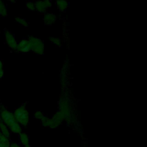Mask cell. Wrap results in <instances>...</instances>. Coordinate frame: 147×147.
<instances>
[{
  "instance_id": "obj_1",
  "label": "cell",
  "mask_w": 147,
  "mask_h": 147,
  "mask_svg": "<svg viewBox=\"0 0 147 147\" xmlns=\"http://www.w3.org/2000/svg\"><path fill=\"white\" fill-rule=\"evenodd\" d=\"M16 121L21 126H26L29 122V113L26 106L22 105L17 107L13 113Z\"/></svg>"
},
{
  "instance_id": "obj_2",
  "label": "cell",
  "mask_w": 147,
  "mask_h": 147,
  "mask_svg": "<svg viewBox=\"0 0 147 147\" xmlns=\"http://www.w3.org/2000/svg\"><path fill=\"white\" fill-rule=\"evenodd\" d=\"M0 119L9 129L17 123L13 113L8 110L3 105H0Z\"/></svg>"
},
{
  "instance_id": "obj_3",
  "label": "cell",
  "mask_w": 147,
  "mask_h": 147,
  "mask_svg": "<svg viewBox=\"0 0 147 147\" xmlns=\"http://www.w3.org/2000/svg\"><path fill=\"white\" fill-rule=\"evenodd\" d=\"M28 40L30 45V51L40 55L43 54L44 52V43L41 38L30 36Z\"/></svg>"
},
{
  "instance_id": "obj_4",
  "label": "cell",
  "mask_w": 147,
  "mask_h": 147,
  "mask_svg": "<svg viewBox=\"0 0 147 147\" xmlns=\"http://www.w3.org/2000/svg\"><path fill=\"white\" fill-rule=\"evenodd\" d=\"M59 110L61 111L64 116V120L66 121H71V105L69 102L67 100L65 99H63V100L60 101L59 105Z\"/></svg>"
},
{
  "instance_id": "obj_5",
  "label": "cell",
  "mask_w": 147,
  "mask_h": 147,
  "mask_svg": "<svg viewBox=\"0 0 147 147\" xmlns=\"http://www.w3.org/2000/svg\"><path fill=\"white\" fill-rule=\"evenodd\" d=\"M4 36L5 41L7 45L13 51H16L18 42L15 38L14 35L10 31L6 29L5 31Z\"/></svg>"
},
{
  "instance_id": "obj_6",
  "label": "cell",
  "mask_w": 147,
  "mask_h": 147,
  "mask_svg": "<svg viewBox=\"0 0 147 147\" xmlns=\"http://www.w3.org/2000/svg\"><path fill=\"white\" fill-rule=\"evenodd\" d=\"M16 51L21 53H28L30 51L28 40L26 38H23L20 40L17 44Z\"/></svg>"
},
{
  "instance_id": "obj_7",
  "label": "cell",
  "mask_w": 147,
  "mask_h": 147,
  "mask_svg": "<svg viewBox=\"0 0 147 147\" xmlns=\"http://www.w3.org/2000/svg\"><path fill=\"white\" fill-rule=\"evenodd\" d=\"M57 17L53 13L47 12L45 13L43 16V21L45 25H52L56 21Z\"/></svg>"
},
{
  "instance_id": "obj_8",
  "label": "cell",
  "mask_w": 147,
  "mask_h": 147,
  "mask_svg": "<svg viewBox=\"0 0 147 147\" xmlns=\"http://www.w3.org/2000/svg\"><path fill=\"white\" fill-rule=\"evenodd\" d=\"M35 9L40 13H45L48 10L44 1H37L34 2Z\"/></svg>"
},
{
  "instance_id": "obj_9",
  "label": "cell",
  "mask_w": 147,
  "mask_h": 147,
  "mask_svg": "<svg viewBox=\"0 0 147 147\" xmlns=\"http://www.w3.org/2000/svg\"><path fill=\"white\" fill-rule=\"evenodd\" d=\"M19 141L22 145V147L30 145V141H29V137L25 132H22L20 134H18Z\"/></svg>"
},
{
  "instance_id": "obj_10",
  "label": "cell",
  "mask_w": 147,
  "mask_h": 147,
  "mask_svg": "<svg viewBox=\"0 0 147 147\" xmlns=\"http://www.w3.org/2000/svg\"><path fill=\"white\" fill-rule=\"evenodd\" d=\"M55 122H56L59 125H60L64 121V116L63 113L59 110L54 114L51 118Z\"/></svg>"
},
{
  "instance_id": "obj_11",
  "label": "cell",
  "mask_w": 147,
  "mask_h": 147,
  "mask_svg": "<svg viewBox=\"0 0 147 147\" xmlns=\"http://www.w3.org/2000/svg\"><path fill=\"white\" fill-rule=\"evenodd\" d=\"M56 5L57 7V9L60 11H64L69 6V2H68L67 1H64V0H60L57 1L56 2Z\"/></svg>"
},
{
  "instance_id": "obj_12",
  "label": "cell",
  "mask_w": 147,
  "mask_h": 147,
  "mask_svg": "<svg viewBox=\"0 0 147 147\" xmlns=\"http://www.w3.org/2000/svg\"><path fill=\"white\" fill-rule=\"evenodd\" d=\"M0 131L6 137L9 138L11 134V132L9 130L7 126L0 119Z\"/></svg>"
},
{
  "instance_id": "obj_13",
  "label": "cell",
  "mask_w": 147,
  "mask_h": 147,
  "mask_svg": "<svg viewBox=\"0 0 147 147\" xmlns=\"http://www.w3.org/2000/svg\"><path fill=\"white\" fill-rule=\"evenodd\" d=\"M10 141L9 138L5 136L0 131V147H10Z\"/></svg>"
},
{
  "instance_id": "obj_14",
  "label": "cell",
  "mask_w": 147,
  "mask_h": 147,
  "mask_svg": "<svg viewBox=\"0 0 147 147\" xmlns=\"http://www.w3.org/2000/svg\"><path fill=\"white\" fill-rule=\"evenodd\" d=\"M0 16L5 17L7 16V9L6 4L3 1H0Z\"/></svg>"
},
{
  "instance_id": "obj_15",
  "label": "cell",
  "mask_w": 147,
  "mask_h": 147,
  "mask_svg": "<svg viewBox=\"0 0 147 147\" xmlns=\"http://www.w3.org/2000/svg\"><path fill=\"white\" fill-rule=\"evenodd\" d=\"M16 21L20 25H21L22 26H24L25 28H26L28 26V22L26 21V20L22 17H16L15 18Z\"/></svg>"
},
{
  "instance_id": "obj_16",
  "label": "cell",
  "mask_w": 147,
  "mask_h": 147,
  "mask_svg": "<svg viewBox=\"0 0 147 147\" xmlns=\"http://www.w3.org/2000/svg\"><path fill=\"white\" fill-rule=\"evenodd\" d=\"M49 41L51 42H52L53 44H54L56 47H60L62 44L61 40L57 37H50Z\"/></svg>"
},
{
  "instance_id": "obj_17",
  "label": "cell",
  "mask_w": 147,
  "mask_h": 147,
  "mask_svg": "<svg viewBox=\"0 0 147 147\" xmlns=\"http://www.w3.org/2000/svg\"><path fill=\"white\" fill-rule=\"evenodd\" d=\"M26 7L29 10H30V11L36 10L34 2H32V1H27V2H26Z\"/></svg>"
},
{
  "instance_id": "obj_18",
  "label": "cell",
  "mask_w": 147,
  "mask_h": 147,
  "mask_svg": "<svg viewBox=\"0 0 147 147\" xmlns=\"http://www.w3.org/2000/svg\"><path fill=\"white\" fill-rule=\"evenodd\" d=\"M33 116L35 119H38V120H41L44 116V114L41 111H37L34 113Z\"/></svg>"
},
{
  "instance_id": "obj_19",
  "label": "cell",
  "mask_w": 147,
  "mask_h": 147,
  "mask_svg": "<svg viewBox=\"0 0 147 147\" xmlns=\"http://www.w3.org/2000/svg\"><path fill=\"white\" fill-rule=\"evenodd\" d=\"M44 2H45V3L47 6V7H48V9L49 7H51L52 6V2L51 1H49V0H44Z\"/></svg>"
},
{
  "instance_id": "obj_20",
  "label": "cell",
  "mask_w": 147,
  "mask_h": 147,
  "mask_svg": "<svg viewBox=\"0 0 147 147\" xmlns=\"http://www.w3.org/2000/svg\"><path fill=\"white\" fill-rule=\"evenodd\" d=\"M10 147H22V145H20L18 143L12 142H10Z\"/></svg>"
},
{
  "instance_id": "obj_21",
  "label": "cell",
  "mask_w": 147,
  "mask_h": 147,
  "mask_svg": "<svg viewBox=\"0 0 147 147\" xmlns=\"http://www.w3.org/2000/svg\"><path fill=\"white\" fill-rule=\"evenodd\" d=\"M3 75H4V71H3V69L0 70V79H1V78H2V77L3 76Z\"/></svg>"
},
{
  "instance_id": "obj_22",
  "label": "cell",
  "mask_w": 147,
  "mask_h": 147,
  "mask_svg": "<svg viewBox=\"0 0 147 147\" xmlns=\"http://www.w3.org/2000/svg\"><path fill=\"white\" fill-rule=\"evenodd\" d=\"M3 63L2 61L0 60V70H2V69H3Z\"/></svg>"
},
{
  "instance_id": "obj_23",
  "label": "cell",
  "mask_w": 147,
  "mask_h": 147,
  "mask_svg": "<svg viewBox=\"0 0 147 147\" xmlns=\"http://www.w3.org/2000/svg\"><path fill=\"white\" fill-rule=\"evenodd\" d=\"M11 3H14V2H16V1H10Z\"/></svg>"
},
{
  "instance_id": "obj_24",
  "label": "cell",
  "mask_w": 147,
  "mask_h": 147,
  "mask_svg": "<svg viewBox=\"0 0 147 147\" xmlns=\"http://www.w3.org/2000/svg\"><path fill=\"white\" fill-rule=\"evenodd\" d=\"M24 147H32V146H31V145H28V146H24Z\"/></svg>"
},
{
  "instance_id": "obj_25",
  "label": "cell",
  "mask_w": 147,
  "mask_h": 147,
  "mask_svg": "<svg viewBox=\"0 0 147 147\" xmlns=\"http://www.w3.org/2000/svg\"><path fill=\"white\" fill-rule=\"evenodd\" d=\"M0 35H1V30H0Z\"/></svg>"
}]
</instances>
